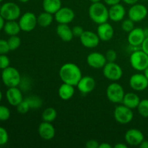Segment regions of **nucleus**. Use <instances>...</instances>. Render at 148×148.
I'll return each mask as SVG.
<instances>
[{
  "label": "nucleus",
  "instance_id": "nucleus-48",
  "mask_svg": "<svg viewBox=\"0 0 148 148\" xmlns=\"http://www.w3.org/2000/svg\"><path fill=\"white\" fill-rule=\"evenodd\" d=\"M143 31H144L145 37L148 38V27H146V28L143 29Z\"/></svg>",
  "mask_w": 148,
  "mask_h": 148
},
{
  "label": "nucleus",
  "instance_id": "nucleus-18",
  "mask_svg": "<svg viewBox=\"0 0 148 148\" xmlns=\"http://www.w3.org/2000/svg\"><path fill=\"white\" fill-rule=\"evenodd\" d=\"M97 34L100 40L103 41H108L114 36V27L108 22L100 24L98 25V27L97 28Z\"/></svg>",
  "mask_w": 148,
  "mask_h": 148
},
{
  "label": "nucleus",
  "instance_id": "nucleus-41",
  "mask_svg": "<svg viewBox=\"0 0 148 148\" xmlns=\"http://www.w3.org/2000/svg\"><path fill=\"white\" fill-rule=\"evenodd\" d=\"M142 50L148 55V38H145L143 41V43L141 45Z\"/></svg>",
  "mask_w": 148,
  "mask_h": 148
},
{
  "label": "nucleus",
  "instance_id": "nucleus-40",
  "mask_svg": "<svg viewBox=\"0 0 148 148\" xmlns=\"http://www.w3.org/2000/svg\"><path fill=\"white\" fill-rule=\"evenodd\" d=\"M86 147L88 148H98L99 147V143L95 140H88L86 143Z\"/></svg>",
  "mask_w": 148,
  "mask_h": 148
},
{
  "label": "nucleus",
  "instance_id": "nucleus-14",
  "mask_svg": "<svg viewBox=\"0 0 148 148\" xmlns=\"http://www.w3.org/2000/svg\"><path fill=\"white\" fill-rule=\"evenodd\" d=\"M130 85L134 90L143 91L148 87V79L144 74H134L130 77Z\"/></svg>",
  "mask_w": 148,
  "mask_h": 148
},
{
  "label": "nucleus",
  "instance_id": "nucleus-53",
  "mask_svg": "<svg viewBox=\"0 0 148 148\" xmlns=\"http://www.w3.org/2000/svg\"><path fill=\"white\" fill-rule=\"evenodd\" d=\"M1 6L0 5V11H1Z\"/></svg>",
  "mask_w": 148,
  "mask_h": 148
},
{
  "label": "nucleus",
  "instance_id": "nucleus-33",
  "mask_svg": "<svg viewBox=\"0 0 148 148\" xmlns=\"http://www.w3.org/2000/svg\"><path fill=\"white\" fill-rule=\"evenodd\" d=\"M121 28L126 33H130L134 28V22L131 19H126L121 23Z\"/></svg>",
  "mask_w": 148,
  "mask_h": 148
},
{
  "label": "nucleus",
  "instance_id": "nucleus-4",
  "mask_svg": "<svg viewBox=\"0 0 148 148\" xmlns=\"http://www.w3.org/2000/svg\"><path fill=\"white\" fill-rule=\"evenodd\" d=\"M133 69L137 71H144L148 66V55L142 49L134 51L132 53L130 59Z\"/></svg>",
  "mask_w": 148,
  "mask_h": 148
},
{
  "label": "nucleus",
  "instance_id": "nucleus-51",
  "mask_svg": "<svg viewBox=\"0 0 148 148\" xmlns=\"http://www.w3.org/2000/svg\"><path fill=\"white\" fill-rule=\"evenodd\" d=\"M18 1H20V2L22 3H26V2H28L30 0H18Z\"/></svg>",
  "mask_w": 148,
  "mask_h": 148
},
{
  "label": "nucleus",
  "instance_id": "nucleus-32",
  "mask_svg": "<svg viewBox=\"0 0 148 148\" xmlns=\"http://www.w3.org/2000/svg\"><path fill=\"white\" fill-rule=\"evenodd\" d=\"M11 112L9 108L5 106L0 105V121H6L10 119Z\"/></svg>",
  "mask_w": 148,
  "mask_h": 148
},
{
  "label": "nucleus",
  "instance_id": "nucleus-54",
  "mask_svg": "<svg viewBox=\"0 0 148 148\" xmlns=\"http://www.w3.org/2000/svg\"><path fill=\"white\" fill-rule=\"evenodd\" d=\"M2 1H4V0H0V2H1Z\"/></svg>",
  "mask_w": 148,
  "mask_h": 148
},
{
  "label": "nucleus",
  "instance_id": "nucleus-17",
  "mask_svg": "<svg viewBox=\"0 0 148 148\" xmlns=\"http://www.w3.org/2000/svg\"><path fill=\"white\" fill-rule=\"evenodd\" d=\"M78 90L83 94H88L92 92L95 88V81L90 76L82 77L77 85Z\"/></svg>",
  "mask_w": 148,
  "mask_h": 148
},
{
  "label": "nucleus",
  "instance_id": "nucleus-42",
  "mask_svg": "<svg viewBox=\"0 0 148 148\" xmlns=\"http://www.w3.org/2000/svg\"><path fill=\"white\" fill-rule=\"evenodd\" d=\"M104 1H105V3L107 5L113 6L115 5V4H119L121 0H104Z\"/></svg>",
  "mask_w": 148,
  "mask_h": 148
},
{
  "label": "nucleus",
  "instance_id": "nucleus-55",
  "mask_svg": "<svg viewBox=\"0 0 148 148\" xmlns=\"http://www.w3.org/2000/svg\"><path fill=\"white\" fill-rule=\"evenodd\" d=\"M143 1H147V0H143Z\"/></svg>",
  "mask_w": 148,
  "mask_h": 148
},
{
  "label": "nucleus",
  "instance_id": "nucleus-39",
  "mask_svg": "<svg viewBox=\"0 0 148 148\" xmlns=\"http://www.w3.org/2000/svg\"><path fill=\"white\" fill-rule=\"evenodd\" d=\"M72 30V33H73L74 36H75V37H79V38L82 36V33H83L84 31H85L84 29L82 28L81 26H79V25L75 26Z\"/></svg>",
  "mask_w": 148,
  "mask_h": 148
},
{
  "label": "nucleus",
  "instance_id": "nucleus-20",
  "mask_svg": "<svg viewBox=\"0 0 148 148\" xmlns=\"http://www.w3.org/2000/svg\"><path fill=\"white\" fill-rule=\"evenodd\" d=\"M145 35L143 28L136 27L134 28L128 35V42L132 46H141L144 41Z\"/></svg>",
  "mask_w": 148,
  "mask_h": 148
},
{
  "label": "nucleus",
  "instance_id": "nucleus-49",
  "mask_svg": "<svg viewBox=\"0 0 148 148\" xmlns=\"http://www.w3.org/2000/svg\"><path fill=\"white\" fill-rule=\"evenodd\" d=\"M144 75H145V77H147V79H148V66L144 70Z\"/></svg>",
  "mask_w": 148,
  "mask_h": 148
},
{
  "label": "nucleus",
  "instance_id": "nucleus-30",
  "mask_svg": "<svg viewBox=\"0 0 148 148\" xmlns=\"http://www.w3.org/2000/svg\"><path fill=\"white\" fill-rule=\"evenodd\" d=\"M7 42H8L10 51H15L20 47V44H21V39L19 36H17H17H12L7 40Z\"/></svg>",
  "mask_w": 148,
  "mask_h": 148
},
{
  "label": "nucleus",
  "instance_id": "nucleus-8",
  "mask_svg": "<svg viewBox=\"0 0 148 148\" xmlns=\"http://www.w3.org/2000/svg\"><path fill=\"white\" fill-rule=\"evenodd\" d=\"M103 72L106 78L111 81H118L123 75V71L118 64L114 62H107L103 68Z\"/></svg>",
  "mask_w": 148,
  "mask_h": 148
},
{
  "label": "nucleus",
  "instance_id": "nucleus-37",
  "mask_svg": "<svg viewBox=\"0 0 148 148\" xmlns=\"http://www.w3.org/2000/svg\"><path fill=\"white\" fill-rule=\"evenodd\" d=\"M106 58L107 62H114L117 59V53L113 49H109L106 53Z\"/></svg>",
  "mask_w": 148,
  "mask_h": 148
},
{
  "label": "nucleus",
  "instance_id": "nucleus-52",
  "mask_svg": "<svg viewBox=\"0 0 148 148\" xmlns=\"http://www.w3.org/2000/svg\"><path fill=\"white\" fill-rule=\"evenodd\" d=\"M1 100H2V92H1V90H0V102L1 101Z\"/></svg>",
  "mask_w": 148,
  "mask_h": 148
},
{
  "label": "nucleus",
  "instance_id": "nucleus-15",
  "mask_svg": "<svg viewBox=\"0 0 148 148\" xmlns=\"http://www.w3.org/2000/svg\"><path fill=\"white\" fill-rule=\"evenodd\" d=\"M144 140L143 133L137 129L129 130L125 134V141L130 145L139 146Z\"/></svg>",
  "mask_w": 148,
  "mask_h": 148
},
{
  "label": "nucleus",
  "instance_id": "nucleus-5",
  "mask_svg": "<svg viewBox=\"0 0 148 148\" xmlns=\"http://www.w3.org/2000/svg\"><path fill=\"white\" fill-rule=\"evenodd\" d=\"M0 14L7 21L16 20L20 17L21 10L17 4L12 1L6 2L1 5Z\"/></svg>",
  "mask_w": 148,
  "mask_h": 148
},
{
  "label": "nucleus",
  "instance_id": "nucleus-10",
  "mask_svg": "<svg viewBox=\"0 0 148 148\" xmlns=\"http://www.w3.org/2000/svg\"><path fill=\"white\" fill-rule=\"evenodd\" d=\"M147 9L145 6L140 4H134L132 5L129 10V18L131 19L134 23L141 22L147 15Z\"/></svg>",
  "mask_w": 148,
  "mask_h": 148
},
{
  "label": "nucleus",
  "instance_id": "nucleus-12",
  "mask_svg": "<svg viewBox=\"0 0 148 148\" xmlns=\"http://www.w3.org/2000/svg\"><path fill=\"white\" fill-rule=\"evenodd\" d=\"M82 46L88 49H93L99 44L100 38L98 34L90 30H85L82 36L79 37Z\"/></svg>",
  "mask_w": 148,
  "mask_h": 148
},
{
  "label": "nucleus",
  "instance_id": "nucleus-35",
  "mask_svg": "<svg viewBox=\"0 0 148 148\" xmlns=\"http://www.w3.org/2000/svg\"><path fill=\"white\" fill-rule=\"evenodd\" d=\"M9 134L4 127H0V146L4 145L8 143Z\"/></svg>",
  "mask_w": 148,
  "mask_h": 148
},
{
  "label": "nucleus",
  "instance_id": "nucleus-31",
  "mask_svg": "<svg viewBox=\"0 0 148 148\" xmlns=\"http://www.w3.org/2000/svg\"><path fill=\"white\" fill-rule=\"evenodd\" d=\"M138 112L142 116L148 117V99H144L140 101L138 106H137Z\"/></svg>",
  "mask_w": 148,
  "mask_h": 148
},
{
  "label": "nucleus",
  "instance_id": "nucleus-1",
  "mask_svg": "<svg viewBox=\"0 0 148 148\" xmlns=\"http://www.w3.org/2000/svg\"><path fill=\"white\" fill-rule=\"evenodd\" d=\"M59 77L64 83L77 86L82 75L77 65L73 63H66L59 69Z\"/></svg>",
  "mask_w": 148,
  "mask_h": 148
},
{
  "label": "nucleus",
  "instance_id": "nucleus-44",
  "mask_svg": "<svg viewBox=\"0 0 148 148\" xmlns=\"http://www.w3.org/2000/svg\"><path fill=\"white\" fill-rule=\"evenodd\" d=\"M98 148H112V146L107 143H103L101 144H99V147Z\"/></svg>",
  "mask_w": 148,
  "mask_h": 148
},
{
  "label": "nucleus",
  "instance_id": "nucleus-13",
  "mask_svg": "<svg viewBox=\"0 0 148 148\" xmlns=\"http://www.w3.org/2000/svg\"><path fill=\"white\" fill-rule=\"evenodd\" d=\"M87 63L93 69L103 68L107 63L105 55L99 52H92L87 56Z\"/></svg>",
  "mask_w": 148,
  "mask_h": 148
},
{
  "label": "nucleus",
  "instance_id": "nucleus-7",
  "mask_svg": "<svg viewBox=\"0 0 148 148\" xmlns=\"http://www.w3.org/2000/svg\"><path fill=\"white\" fill-rule=\"evenodd\" d=\"M114 116L117 122L121 124H127L132 121L134 114L132 112V109L123 104L116 107Z\"/></svg>",
  "mask_w": 148,
  "mask_h": 148
},
{
  "label": "nucleus",
  "instance_id": "nucleus-34",
  "mask_svg": "<svg viewBox=\"0 0 148 148\" xmlns=\"http://www.w3.org/2000/svg\"><path fill=\"white\" fill-rule=\"evenodd\" d=\"M17 112L20 113V114H27L29 111V110L30 109V106L27 103V101L25 100H23L20 103H19L17 106Z\"/></svg>",
  "mask_w": 148,
  "mask_h": 148
},
{
  "label": "nucleus",
  "instance_id": "nucleus-27",
  "mask_svg": "<svg viewBox=\"0 0 148 148\" xmlns=\"http://www.w3.org/2000/svg\"><path fill=\"white\" fill-rule=\"evenodd\" d=\"M53 20V14L45 12H42L37 17V23L42 27H47L52 23Z\"/></svg>",
  "mask_w": 148,
  "mask_h": 148
},
{
  "label": "nucleus",
  "instance_id": "nucleus-3",
  "mask_svg": "<svg viewBox=\"0 0 148 148\" xmlns=\"http://www.w3.org/2000/svg\"><path fill=\"white\" fill-rule=\"evenodd\" d=\"M21 78L19 71L12 66H8L3 69L1 72V80L4 85L8 88L19 86Z\"/></svg>",
  "mask_w": 148,
  "mask_h": 148
},
{
  "label": "nucleus",
  "instance_id": "nucleus-25",
  "mask_svg": "<svg viewBox=\"0 0 148 148\" xmlns=\"http://www.w3.org/2000/svg\"><path fill=\"white\" fill-rule=\"evenodd\" d=\"M61 7V0H43V8L45 12L54 14Z\"/></svg>",
  "mask_w": 148,
  "mask_h": 148
},
{
  "label": "nucleus",
  "instance_id": "nucleus-26",
  "mask_svg": "<svg viewBox=\"0 0 148 148\" xmlns=\"http://www.w3.org/2000/svg\"><path fill=\"white\" fill-rule=\"evenodd\" d=\"M4 31L8 36H17L21 30L19 23L16 22L15 20H10L7 21L4 24Z\"/></svg>",
  "mask_w": 148,
  "mask_h": 148
},
{
  "label": "nucleus",
  "instance_id": "nucleus-36",
  "mask_svg": "<svg viewBox=\"0 0 148 148\" xmlns=\"http://www.w3.org/2000/svg\"><path fill=\"white\" fill-rule=\"evenodd\" d=\"M10 60L6 54H0V69H4L10 66Z\"/></svg>",
  "mask_w": 148,
  "mask_h": 148
},
{
  "label": "nucleus",
  "instance_id": "nucleus-9",
  "mask_svg": "<svg viewBox=\"0 0 148 148\" xmlns=\"http://www.w3.org/2000/svg\"><path fill=\"white\" fill-rule=\"evenodd\" d=\"M18 23L21 30L24 32H30L34 30L36 25H38L37 17L34 13L27 12L20 17Z\"/></svg>",
  "mask_w": 148,
  "mask_h": 148
},
{
  "label": "nucleus",
  "instance_id": "nucleus-19",
  "mask_svg": "<svg viewBox=\"0 0 148 148\" xmlns=\"http://www.w3.org/2000/svg\"><path fill=\"white\" fill-rule=\"evenodd\" d=\"M38 134L42 139L45 140H50L54 137L56 130L51 122L43 121L38 127Z\"/></svg>",
  "mask_w": 148,
  "mask_h": 148
},
{
  "label": "nucleus",
  "instance_id": "nucleus-16",
  "mask_svg": "<svg viewBox=\"0 0 148 148\" xmlns=\"http://www.w3.org/2000/svg\"><path fill=\"white\" fill-rule=\"evenodd\" d=\"M6 98L9 103L12 106H17L23 101V92L17 87L9 88L6 92Z\"/></svg>",
  "mask_w": 148,
  "mask_h": 148
},
{
  "label": "nucleus",
  "instance_id": "nucleus-50",
  "mask_svg": "<svg viewBox=\"0 0 148 148\" xmlns=\"http://www.w3.org/2000/svg\"><path fill=\"white\" fill-rule=\"evenodd\" d=\"M92 3H96V2H100L101 0H90Z\"/></svg>",
  "mask_w": 148,
  "mask_h": 148
},
{
  "label": "nucleus",
  "instance_id": "nucleus-38",
  "mask_svg": "<svg viewBox=\"0 0 148 148\" xmlns=\"http://www.w3.org/2000/svg\"><path fill=\"white\" fill-rule=\"evenodd\" d=\"M10 51L7 40L0 39V54H7Z\"/></svg>",
  "mask_w": 148,
  "mask_h": 148
},
{
  "label": "nucleus",
  "instance_id": "nucleus-22",
  "mask_svg": "<svg viewBox=\"0 0 148 148\" xmlns=\"http://www.w3.org/2000/svg\"><path fill=\"white\" fill-rule=\"evenodd\" d=\"M56 33L58 36L65 42L71 41L74 37L72 30L67 24H59L56 27Z\"/></svg>",
  "mask_w": 148,
  "mask_h": 148
},
{
  "label": "nucleus",
  "instance_id": "nucleus-2",
  "mask_svg": "<svg viewBox=\"0 0 148 148\" xmlns=\"http://www.w3.org/2000/svg\"><path fill=\"white\" fill-rule=\"evenodd\" d=\"M88 14L91 20L98 25L106 23L109 19L108 9L101 1L92 3L89 7Z\"/></svg>",
  "mask_w": 148,
  "mask_h": 148
},
{
  "label": "nucleus",
  "instance_id": "nucleus-11",
  "mask_svg": "<svg viewBox=\"0 0 148 148\" xmlns=\"http://www.w3.org/2000/svg\"><path fill=\"white\" fill-rule=\"evenodd\" d=\"M75 14L69 7H61L54 14V19L59 24H69L75 19Z\"/></svg>",
  "mask_w": 148,
  "mask_h": 148
},
{
  "label": "nucleus",
  "instance_id": "nucleus-21",
  "mask_svg": "<svg viewBox=\"0 0 148 148\" xmlns=\"http://www.w3.org/2000/svg\"><path fill=\"white\" fill-rule=\"evenodd\" d=\"M109 19L114 22L121 21L124 18L126 14V10L122 4H117L111 6L108 10Z\"/></svg>",
  "mask_w": 148,
  "mask_h": 148
},
{
  "label": "nucleus",
  "instance_id": "nucleus-46",
  "mask_svg": "<svg viewBox=\"0 0 148 148\" xmlns=\"http://www.w3.org/2000/svg\"><path fill=\"white\" fill-rule=\"evenodd\" d=\"M139 146L141 148H148V141L144 140Z\"/></svg>",
  "mask_w": 148,
  "mask_h": 148
},
{
  "label": "nucleus",
  "instance_id": "nucleus-43",
  "mask_svg": "<svg viewBox=\"0 0 148 148\" xmlns=\"http://www.w3.org/2000/svg\"><path fill=\"white\" fill-rule=\"evenodd\" d=\"M4 24H5V20H4V17L0 14V30L4 29Z\"/></svg>",
  "mask_w": 148,
  "mask_h": 148
},
{
  "label": "nucleus",
  "instance_id": "nucleus-47",
  "mask_svg": "<svg viewBox=\"0 0 148 148\" xmlns=\"http://www.w3.org/2000/svg\"><path fill=\"white\" fill-rule=\"evenodd\" d=\"M114 147L116 148H127V144H124V143H117L115 145Z\"/></svg>",
  "mask_w": 148,
  "mask_h": 148
},
{
  "label": "nucleus",
  "instance_id": "nucleus-28",
  "mask_svg": "<svg viewBox=\"0 0 148 148\" xmlns=\"http://www.w3.org/2000/svg\"><path fill=\"white\" fill-rule=\"evenodd\" d=\"M57 117V111L55 108L49 107L46 108L42 113V119L43 121L47 122H53Z\"/></svg>",
  "mask_w": 148,
  "mask_h": 148
},
{
  "label": "nucleus",
  "instance_id": "nucleus-6",
  "mask_svg": "<svg viewBox=\"0 0 148 148\" xmlns=\"http://www.w3.org/2000/svg\"><path fill=\"white\" fill-rule=\"evenodd\" d=\"M124 90L120 84L113 82L110 84L106 89V96L111 102L114 103H120L124 98Z\"/></svg>",
  "mask_w": 148,
  "mask_h": 148
},
{
  "label": "nucleus",
  "instance_id": "nucleus-24",
  "mask_svg": "<svg viewBox=\"0 0 148 148\" xmlns=\"http://www.w3.org/2000/svg\"><path fill=\"white\" fill-rule=\"evenodd\" d=\"M140 101L141 100L140 99L137 94L134 93V92H128L124 95L122 103L124 106L128 108H131V109H134V108H137Z\"/></svg>",
  "mask_w": 148,
  "mask_h": 148
},
{
  "label": "nucleus",
  "instance_id": "nucleus-45",
  "mask_svg": "<svg viewBox=\"0 0 148 148\" xmlns=\"http://www.w3.org/2000/svg\"><path fill=\"white\" fill-rule=\"evenodd\" d=\"M124 3L127 4H130V5H133L134 4H137V2L138 1V0H122Z\"/></svg>",
  "mask_w": 148,
  "mask_h": 148
},
{
  "label": "nucleus",
  "instance_id": "nucleus-23",
  "mask_svg": "<svg viewBox=\"0 0 148 148\" xmlns=\"http://www.w3.org/2000/svg\"><path fill=\"white\" fill-rule=\"evenodd\" d=\"M58 93L61 99L64 101L71 99L75 94V86L63 82V84L59 87Z\"/></svg>",
  "mask_w": 148,
  "mask_h": 148
},
{
  "label": "nucleus",
  "instance_id": "nucleus-29",
  "mask_svg": "<svg viewBox=\"0 0 148 148\" xmlns=\"http://www.w3.org/2000/svg\"><path fill=\"white\" fill-rule=\"evenodd\" d=\"M25 100L29 104L30 109H38L41 107L42 104H43L42 100L36 95H30Z\"/></svg>",
  "mask_w": 148,
  "mask_h": 148
}]
</instances>
